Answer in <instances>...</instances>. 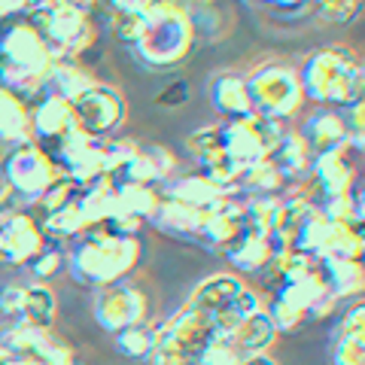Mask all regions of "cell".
<instances>
[{
	"instance_id": "obj_1",
	"label": "cell",
	"mask_w": 365,
	"mask_h": 365,
	"mask_svg": "<svg viewBox=\"0 0 365 365\" xmlns=\"http://www.w3.org/2000/svg\"><path fill=\"white\" fill-rule=\"evenodd\" d=\"M195 46L189 0H153L140 13L137 37L128 52L143 71L170 73L192 58Z\"/></svg>"
},
{
	"instance_id": "obj_2",
	"label": "cell",
	"mask_w": 365,
	"mask_h": 365,
	"mask_svg": "<svg viewBox=\"0 0 365 365\" xmlns=\"http://www.w3.org/2000/svg\"><path fill=\"white\" fill-rule=\"evenodd\" d=\"M143 244L140 237H122L107 232L104 225L88 228L67 244V265L64 271L79 287H110V283L128 280L131 271L140 265Z\"/></svg>"
},
{
	"instance_id": "obj_3",
	"label": "cell",
	"mask_w": 365,
	"mask_h": 365,
	"mask_svg": "<svg viewBox=\"0 0 365 365\" xmlns=\"http://www.w3.org/2000/svg\"><path fill=\"white\" fill-rule=\"evenodd\" d=\"M55 55L43 34L25 16L0 21V86L34 104L43 95L46 76L55 67Z\"/></svg>"
},
{
	"instance_id": "obj_4",
	"label": "cell",
	"mask_w": 365,
	"mask_h": 365,
	"mask_svg": "<svg viewBox=\"0 0 365 365\" xmlns=\"http://www.w3.org/2000/svg\"><path fill=\"white\" fill-rule=\"evenodd\" d=\"M359 61V55L344 43H329L304 55V61L299 64L304 104L347 110L356 95Z\"/></svg>"
},
{
	"instance_id": "obj_5",
	"label": "cell",
	"mask_w": 365,
	"mask_h": 365,
	"mask_svg": "<svg viewBox=\"0 0 365 365\" xmlns=\"http://www.w3.org/2000/svg\"><path fill=\"white\" fill-rule=\"evenodd\" d=\"M244 76H247L253 116L280 122V125L299 122V116L304 113L299 64L283 61V58H265L253 64L250 71H244Z\"/></svg>"
},
{
	"instance_id": "obj_6",
	"label": "cell",
	"mask_w": 365,
	"mask_h": 365,
	"mask_svg": "<svg viewBox=\"0 0 365 365\" xmlns=\"http://www.w3.org/2000/svg\"><path fill=\"white\" fill-rule=\"evenodd\" d=\"M25 19L43 34L58 61H76L83 52L101 43L91 13L73 6L71 0H28Z\"/></svg>"
},
{
	"instance_id": "obj_7",
	"label": "cell",
	"mask_w": 365,
	"mask_h": 365,
	"mask_svg": "<svg viewBox=\"0 0 365 365\" xmlns=\"http://www.w3.org/2000/svg\"><path fill=\"white\" fill-rule=\"evenodd\" d=\"M0 174L9 182L13 195L25 204V207H34L55 180L61 177V168L58 162L52 158L49 150H43L40 143H19V146H9V153L4 158V168Z\"/></svg>"
},
{
	"instance_id": "obj_8",
	"label": "cell",
	"mask_w": 365,
	"mask_h": 365,
	"mask_svg": "<svg viewBox=\"0 0 365 365\" xmlns=\"http://www.w3.org/2000/svg\"><path fill=\"white\" fill-rule=\"evenodd\" d=\"M71 110L76 119V131L98 137V140L119 134L125 119H128V104H125L122 91L110 83H101V79H95L83 95L71 101Z\"/></svg>"
},
{
	"instance_id": "obj_9",
	"label": "cell",
	"mask_w": 365,
	"mask_h": 365,
	"mask_svg": "<svg viewBox=\"0 0 365 365\" xmlns=\"http://www.w3.org/2000/svg\"><path fill=\"white\" fill-rule=\"evenodd\" d=\"M91 314H95L98 326L104 329V332L116 335L122 329L150 323V295H146L140 283H134L131 277L110 283V287L95 289Z\"/></svg>"
},
{
	"instance_id": "obj_10",
	"label": "cell",
	"mask_w": 365,
	"mask_h": 365,
	"mask_svg": "<svg viewBox=\"0 0 365 365\" xmlns=\"http://www.w3.org/2000/svg\"><path fill=\"white\" fill-rule=\"evenodd\" d=\"M155 332V344L158 347H170L177 350L180 356H186L192 362L201 359V353L213 347L220 341V332H216L213 319L207 314L195 311V307H180L177 314H170L168 319L153 326Z\"/></svg>"
},
{
	"instance_id": "obj_11",
	"label": "cell",
	"mask_w": 365,
	"mask_h": 365,
	"mask_svg": "<svg viewBox=\"0 0 365 365\" xmlns=\"http://www.w3.org/2000/svg\"><path fill=\"white\" fill-rule=\"evenodd\" d=\"M287 128L289 125L262 119V116H253V113L244 116V119H228V122H222L225 153L244 168L256 165V162H265L268 153L274 150V143L280 140V134Z\"/></svg>"
},
{
	"instance_id": "obj_12",
	"label": "cell",
	"mask_w": 365,
	"mask_h": 365,
	"mask_svg": "<svg viewBox=\"0 0 365 365\" xmlns=\"http://www.w3.org/2000/svg\"><path fill=\"white\" fill-rule=\"evenodd\" d=\"M359 162H365V155L353 143L341 146L335 153L314 155L311 174H307L304 192L307 198H332V195H350L353 186L362 180L359 177Z\"/></svg>"
},
{
	"instance_id": "obj_13",
	"label": "cell",
	"mask_w": 365,
	"mask_h": 365,
	"mask_svg": "<svg viewBox=\"0 0 365 365\" xmlns=\"http://www.w3.org/2000/svg\"><path fill=\"white\" fill-rule=\"evenodd\" d=\"M43 247V225L28 207H16L0 216V265L28 268Z\"/></svg>"
},
{
	"instance_id": "obj_14",
	"label": "cell",
	"mask_w": 365,
	"mask_h": 365,
	"mask_svg": "<svg viewBox=\"0 0 365 365\" xmlns=\"http://www.w3.org/2000/svg\"><path fill=\"white\" fill-rule=\"evenodd\" d=\"M52 158L58 162L61 174L67 180H73L79 189L88 186L95 180H104L107 170H104V153H101V140L98 137H88L83 131L71 134L67 140L52 153Z\"/></svg>"
},
{
	"instance_id": "obj_15",
	"label": "cell",
	"mask_w": 365,
	"mask_h": 365,
	"mask_svg": "<svg viewBox=\"0 0 365 365\" xmlns=\"http://www.w3.org/2000/svg\"><path fill=\"white\" fill-rule=\"evenodd\" d=\"M71 134H76V119L71 110V101L55 98V95H40L31 104V137L43 150L55 153Z\"/></svg>"
},
{
	"instance_id": "obj_16",
	"label": "cell",
	"mask_w": 365,
	"mask_h": 365,
	"mask_svg": "<svg viewBox=\"0 0 365 365\" xmlns=\"http://www.w3.org/2000/svg\"><path fill=\"white\" fill-rule=\"evenodd\" d=\"M295 131L302 134V140L314 155L335 153L350 143L344 113L335 107H307L299 116V122H295Z\"/></svg>"
},
{
	"instance_id": "obj_17",
	"label": "cell",
	"mask_w": 365,
	"mask_h": 365,
	"mask_svg": "<svg viewBox=\"0 0 365 365\" xmlns=\"http://www.w3.org/2000/svg\"><path fill=\"white\" fill-rule=\"evenodd\" d=\"M177 174H180V158H177L174 150H168L165 143H140L134 158L113 180L143 182V186L162 189L165 182H170Z\"/></svg>"
},
{
	"instance_id": "obj_18",
	"label": "cell",
	"mask_w": 365,
	"mask_h": 365,
	"mask_svg": "<svg viewBox=\"0 0 365 365\" xmlns=\"http://www.w3.org/2000/svg\"><path fill=\"white\" fill-rule=\"evenodd\" d=\"M207 101L222 122L244 119L253 113V107H250V91H247V76H244V71H235V67H222V71L210 73Z\"/></svg>"
},
{
	"instance_id": "obj_19",
	"label": "cell",
	"mask_w": 365,
	"mask_h": 365,
	"mask_svg": "<svg viewBox=\"0 0 365 365\" xmlns=\"http://www.w3.org/2000/svg\"><path fill=\"white\" fill-rule=\"evenodd\" d=\"M241 232H244V198H241V192L235 189L222 204H216L213 210L204 213L198 247L222 253Z\"/></svg>"
},
{
	"instance_id": "obj_20",
	"label": "cell",
	"mask_w": 365,
	"mask_h": 365,
	"mask_svg": "<svg viewBox=\"0 0 365 365\" xmlns=\"http://www.w3.org/2000/svg\"><path fill=\"white\" fill-rule=\"evenodd\" d=\"M158 192H162V198L189 204V207L207 213V210L216 207V204H222L235 189L220 186V182H213L207 174H201V170H189V174H177L170 182H165Z\"/></svg>"
},
{
	"instance_id": "obj_21",
	"label": "cell",
	"mask_w": 365,
	"mask_h": 365,
	"mask_svg": "<svg viewBox=\"0 0 365 365\" xmlns=\"http://www.w3.org/2000/svg\"><path fill=\"white\" fill-rule=\"evenodd\" d=\"M201 222H204V210H195V207H189V204H180V201H170V198H162L146 225H153L155 232H162L165 237H174V241L198 247Z\"/></svg>"
},
{
	"instance_id": "obj_22",
	"label": "cell",
	"mask_w": 365,
	"mask_h": 365,
	"mask_svg": "<svg viewBox=\"0 0 365 365\" xmlns=\"http://www.w3.org/2000/svg\"><path fill=\"white\" fill-rule=\"evenodd\" d=\"M274 253H277V250H274V241L268 235H250V232H241L222 250L225 262L232 265L237 277H259V274L268 268Z\"/></svg>"
},
{
	"instance_id": "obj_23",
	"label": "cell",
	"mask_w": 365,
	"mask_h": 365,
	"mask_svg": "<svg viewBox=\"0 0 365 365\" xmlns=\"http://www.w3.org/2000/svg\"><path fill=\"white\" fill-rule=\"evenodd\" d=\"M222 341L244 359V356H256V353H268L274 347V341H277V329H274L271 317L262 307V311L244 317Z\"/></svg>"
},
{
	"instance_id": "obj_24",
	"label": "cell",
	"mask_w": 365,
	"mask_h": 365,
	"mask_svg": "<svg viewBox=\"0 0 365 365\" xmlns=\"http://www.w3.org/2000/svg\"><path fill=\"white\" fill-rule=\"evenodd\" d=\"M268 162L277 165L280 174L289 182L302 186V182H307V174H311L314 153L307 150V143L302 140V134L295 131V125H289V128L280 134V140L274 143V150L268 153Z\"/></svg>"
},
{
	"instance_id": "obj_25",
	"label": "cell",
	"mask_w": 365,
	"mask_h": 365,
	"mask_svg": "<svg viewBox=\"0 0 365 365\" xmlns=\"http://www.w3.org/2000/svg\"><path fill=\"white\" fill-rule=\"evenodd\" d=\"M319 274H323L326 292L341 304V302H356L365 295V265L359 259H344V262H317Z\"/></svg>"
},
{
	"instance_id": "obj_26",
	"label": "cell",
	"mask_w": 365,
	"mask_h": 365,
	"mask_svg": "<svg viewBox=\"0 0 365 365\" xmlns=\"http://www.w3.org/2000/svg\"><path fill=\"white\" fill-rule=\"evenodd\" d=\"M0 140L9 146L28 143L31 137V104L0 86Z\"/></svg>"
},
{
	"instance_id": "obj_27",
	"label": "cell",
	"mask_w": 365,
	"mask_h": 365,
	"mask_svg": "<svg viewBox=\"0 0 365 365\" xmlns=\"http://www.w3.org/2000/svg\"><path fill=\"white\" fill-rule=\"evenodd\" d=\"M295 186V182H289L287 177L280 174V168L277 165H271L268 158L265 162H256V165H250L244 168V174L241 180H237V192L241 195H256V198H280L283 192H289Z\"/></svg>"
},
{
	"instance_id": "obj_28",
	"label": "cell",
	"mask_w": 365,
	"mask_h": 365,
	"mask_svg": "<svg viewBox=\"0 0 365 365\" xmlns=\"http://www.w3.org/2000/svg\"><path fill=\"white\" fill-rule=\"evenodd\" d=\"M192 13V31H195V40L201 43H222L235 28L232 13L222 9V0H213V4H189Z\"/></svg>"
},
{
	"instance_id": "obj_29",
	"label": "cell",
	"mask_w": 365,
	"mask_h": 365,
	"mask_svg": "<svg viewBox=\"0 0 365 365\" xmlns=\"http://www.w3.org/2000/svg\"><path fill=\"white\" fill-rule=\"evenodd\" d=\"M329 235H332V222H329L326 216L311 204V207L304 210V216L292 228L289 250H299V253H304V256L319 259V253H323V247L329 241Z\"/></svg>"
},
{
	"instance_id": "obj_30",
	"label": "cell",
	"mask_w": 365,
	"mask_h": 365,
	"mask_svg": "<svg viewBox=\"0 0 365 365\" xmlns=\"http://www.w3.org/2000/svg\"><path fill=\"white\" fill-rule=\"evenodd\" d=\"M95 83L91 71H86L83 64L76 61H55V67L46 76V86H43V95H55V98H64V101H73L76 95Z\"/></svg>"
},
{
	"instance_id": "obj_31",
	"label": "cell",
	"mask_w": 365,
	"mask_h": 365,
	"mask_svg": "<svg viewBox=\"0 0 365 365\" xmlns=\"http://www.w3.org/2000/svg\"><path fill=\"white\" fill-rule=\"evenodd\" d=\"M113 182H116V213L150 222V216L155 213L158 201H162V192L153 186H143V182H122V180H113Z\"/></svg>"
},
{
	"instance_id": "obj_32",
	"label": "cell",
	"mask_w": 365,
	"mask_h": 365,
	"mask_svg": "<svg viewBox=\"0 0 365 365\" xmlns=\"http://www.w3.org/2000/svg\"><path fill=\"white\" fill-rule=\"evenodd\" d=\"M55 317H58V302H55V292L46 287V283H25V304H21V319L19 323H28L34 329H52Z\"/></svg>"
},
{
	"instance_id": "obj_33",
	"label": "cell",
	"mask_w": 365,
	"mask_h": 365,
	"mask_svg": "<svg viewBox=\"0 0 365 365\" xmlns=\"http://www.w3.org/2000/svg\"><path fill=\"white\" fill-rule=\"evenodd\" d=\"M182 150L186 155L192 158V165L195 170H201L207 162H213L220 153H225V140H222V122H207V125H198L195 131L186 134V140H182Z\"/></svg>"
},
{
	"instance_id": "obj_34",
	"label": "cell",
	"mask_w": 365,
	"mask_h": 365,
	"mask_svg": "<svg viewBox=\"0 0 365 365\" xmlns=\"http://www.w3.org/2000/svg\"><path fill=\"white\" fill-rule=\"evenodd\" d=\"M40 225H43L46 241H55V244H64V247L86 232V220L76 207V198L71 204H64L61 210H52V213L40 216Z\"/></svg>"
},
{
	"instance_id": "obj_35",
	"label": "cell",
	"mask_w": 365,
	"mask_h": 365,
	"mask_svg": "<svg viewBox=\"0 0 365 365\" xmlns=\"http://www.w3.org/2000/svg\"><path fill=\"white\" fill-rule=\"evenodd\" d=\"M344 259H359L362 262V237H359V225H332V235L323 247L317 262H344Z\"/></svg>"
},
{
	"instance_id": "obj_36",
	"label": "cell",
	"mask_w": 365,
	"mask_h": 365,
	"mask_svg": "<svg viewBox=\"0 0 365 365\" xmlns=\"http://www.w3.org/2000/svg\"><path fill=\"white\" fill-rule=\"evenodd\" d=\"M113 344L122 353L125 359H134V362H146L153 356V347H155V332H153V323H143V326H131V329H122V332L113 335Z\"/></svg>"
},
{
	"instance_id": "obj_37",
	"label": "cell",
	"mask_w": 365,
	"mask_h": 365,
	"mask_svg": "<svg viewBox=\"0 0 365 365\" xmlns=\"http://www.w3.org/2000/svg\"><path fill=\"white\" fill-rule=\"evenodd\" d=\"M365 13V0H314V19L332 28H347Z\"/></svg>"
},
{
	"instance_id": "obj_38",
	"label": "cell",
	"mask_w": 365,
	"mask_h": 365,
	"mask_svg": "<svg viewBox=\"0 0 365 365\" xmlns=\"http://www.w3.org/2000/svg\"><path fill=\"white\" fill-rule=\"evenodd\" d=\"M341 113H344V122H347V131H350V143L356 146V150H365V58L359 61L353 104Z\"/></svg>"
},
{
	"instance_id": "obj_39",
	"label": "cell",
	"mask_w": 365,
	"mask_h": 365,
	"mask_svg": "<svg viewBox=\"0 0 365 365\" xmlns=\"http://www.w3.org/2000/svg\"><path fill=\"white\" fill-rule=\"evenodd\" d=\"M137 146H140V143H137L134 137H125V134H113V137H107V140H101L107 177H116L119 170L131 162L134 153H137Z\"/></svg>"
},
{
	"instance_id": "obj_40",
	"label": "cell",
	"mask_w": 365,
	"mask_h": 365,
	"mask_svg": "<svg viewBox=\"0 0 365 365\" xmlns=\"http://www.w3.org/2000/svg\"><path fill=\"white\" fill-rule=\"evenodd\" d=\"M64 265H67V247L55 244V241H46V247L37 253V259L28 265V271L34 274V280L43 283V280L55 277V274H58Z\"/></svg>"
},
{
	"instance_id": "obj_41",
	"label": "cell",
	"mask_w": 365,
	"mask_h": 365,
	"mask_svg": "<svg viewBox=\"0 0 365 365\" xmlns=\"http://www.w3.org/2000/svg\"><path fill=\"white\" fill-rule=\"evenodd\" d=\"M265 314L271 317V323L274 329H277V335H289V332H299L302 323H307V314L299 311V307H292L287 302H280V299H271L265 302Z\"/></svg>"
},
{
	"instance_id": "obj_42",
	"label": "cell",
	"mask_w": 365,
	"mask_h": 365,
	"mask_svg": "<svg viewBox=\"0 0 365 365\" xmlns=\"http://www.w3.org/2000/svg\"><path fill=\"white\" fill-rule=\"evenodd\" d=\"M335 338H353V341H365V295L356 302H350L338 317L335 326Z\"/></svg>"
},
{
	"instance_id": "obj_43",
	"label": "cell",
	"mask_w": 365,
	"mask_h": 365,
	"mask_svg": "<svg viewBox=\"0 0 365 365\" xmlns=\"http://www.w3.org/2000/svg\"><path fill=\"white\" fill-rule=\"evenodd\" d=\"M192 101V83L189 79H170V83L162 88V91H155V98H153V104L158 110H165V113H174V110H182Z\"/></svg>"
},
{
	"instance_id": "obj_44",
	"label": "cell",
	"mask_w": 365,
	"mask_h": 365,
	"mask_svg": "<svg viewBox=\"0 0 365 365\" xmlns=\"http://www.w3.org/2000/svg\"><path fill=\"white\" fill-rule=\"evenodd\" d=\"M76 192H79L76 182H73V180H67V177L61 174V177L49 186V192H46V195H43L37 204H34V207H40L43 216H46V213H52V210H61L64 204H71V201L76 198Z\"/></svg>"
},
{
	"instance_id": "obj_45",
	"label": "cell",
	"mask_w": 365,
	"mask_h": 365,
	"mask_svg": "<svg viewBox=\"0 0 365 365\" xmlns=\"http://www.w3.org/2000/svg\"><path fill=\"white\" fill-rule=\"evenodd\" d=\"M265 9H268V16L280 19L283 25H287V21L314 19V0H271Z\"/></svg>"
},
{
	"instance_id": "obj_46",
	"label": "cell",
	"mask_w": 365,
	"mask_h": 365,
	"mask_svg": "<svg viewBox=\"0 0 365 365\" xmlns=\"http://www.w3.org/2000/svg\"><path fill=\"white\" fill-rule=\"evenodd\" d=\"M332 365H365V341H353V338H335L332 335V347H329Z\"/></svg>"
},
{
	"instance_id": "obj_47",
	"label": "cell",
	"mask_w": 365,
	"mask_h": 365,
	"mask_svg": "<svg viewBox=\"0 0 365 365\" xmlns=\"http://www.w3.org/2000/svg\"><path fill=\"white\" fill-rule=\"evenodd\" d=\"M21 304H25V283H9L0 289V314L9 317L13 323L21 319Z\"/></svg>"
},
{
	"instance_id": "obj_48",
	"label": "cell",
	"mask_w": 365,
	"mask_h": 365,
	"mask_svg": "<svg viewBox=\"0 0 365 365\" xmlns=\"http://www.w3.org/2000/svg\"><path fill=\"white\" fill-rule=\"evenodd\" d=\"M195 365H241V356H237V353L220 338L213 347H207L201 353V359Z\"/></svg>"
},
{
	"instance_id": "obj_49",
	"label": "cell",
	"mask_w": 365,
	"mask_h": 365,
	"mask_svg": "<svg viewBox=\"0 0 365 365\" xmlns=\"http://www.w3.org/2000/svg\"><path fill=\"white\" fill-rule=\"evenodd\" d=\"M335 314H338V302L329 292H323L311 307H307V319H314V323H319V319H329Z\"/></svg>"
},
{
	"instance_id": "obj_50",
	"label": "cell",
	"mask_w": 365,
	"mask_h": 365,
	"mask_svg": "<svg viewBox=\"0 0 365 365\" xmlns=\"http://www.w3.org/2000/svg\"><path fill=\"white\" fill-rule=\"evenodd\" d=\"M104 6H110L113 13H143L153 0H101Z\"/></svg>"
},
{
	"instance_id": "obj_51",
	"label": "cell",
	"mask_w": 365,
	"mask_h": 365,
	"mask_svg": "<svg viewBox=\"0 0 365 365\" xmlns=\"http://www.w3.org/2000/svg\"><path fill=\"white\" fill-rule=\"evenodd\" d=\"M16 207H25L16 195H13V189H9V182L4 180V174H0V216L9 213V210H16Z\"/></svg>"
},
{
	"instance_id": "obj_52",
	"label": "cell",
	"mask_w": 365,
	"mask_h": 365,
	"mask_svg": "<svg viewBox=\"0 0 365 365\" xmlns=\"http://www.w3.org/2000/svg\"><path fill=\"white\" fill-rule=\"evenodd\" d=\"M350 198H353V216H356L359 225H365V177L356 182V186H353Z\"/></svg>"
},
{
	"instance_id": "obj_53",
	"label": "cell",
	"mask_w": 365,
	"mask_h": 365,
	"mask_svg": "<svg viewBox=\"0 0 365 365\" xmlns=\"http://www.w3.org/2000/svg\"><path fill=\"white\" fill-rule=\"evenodd\" d=\"M241 365H277V362H274L268 353H256V356H244Z\"/></svg>"
},
{
	"instance_id": "obj_54",
	"label": "cell",
	"mask_w": 365,
	"mask_h": 365,
	"mask_svg": "<svg viewBox=\"0 0 365 365\" xmlns=\"http://www.w3.org/2000/svg\"><path fill=\"white\" fill-rule=\"evenodd\" d=\"M71 4H73V6H79V9H86V13H91V9H95V6L101 4V0H71Z\"/></svg>"
},
{
	"instance_id": "obj_55",
	"label": "cell",
	"mask_w": 365,
	"mask_h": 365,
	"mask_svg": "<svg viewBox=\"0 0 365 365\" xmlns=\"http://www.w3.org/2000/svg\"><path fill=\"white\" fill-rule=\"evenodd\" d=\"M6 153H9V143H6V140H0V168H4V158H6Z\"/></svg>"
},
{
	"instance_id": "obj_56",
	"label": "cell",
	"mask_w": 365,
	"mask_h": 365,
	"mask_svg": "<svg viewBox=\"0 0 365 365\" xmlns=\"http://www.w3.org/2000/svg\"><path fill=\"white\" fill-rule=\"evenodd\" d=\"M359 225V222H356ZM359 237H362V265H365V225H359Z\"/></svg>"
},
{
	"instance_id": "obj_57",
	"label": "cell",
	"mask_w": 365,
	"mask_h": 365,
	"mask_svg": "<svg viewBox=\"0 0 365 365\" xmlns=\"http://www.w3.org/2000/svg\"><path fill=\"white\" fill-rule=\"evenodd\" d=\"M359 153H362V155H365V150H359Z\"/></svg>"
},
{
	"instance_id": "obj_58",
	"label": "cell",
	"mask_w": 365,
	"mask_h": 365,
	"mask_svg": "<svg viewBox=\"0 0 365 365\" xmlns=\"http://www.w3.org/2000/svg\"><path fill=\"white\" fill-rule=\"evenodd\" d=\"M71 365H76V362H71Z\"/></svg>"
}]
</instances>
